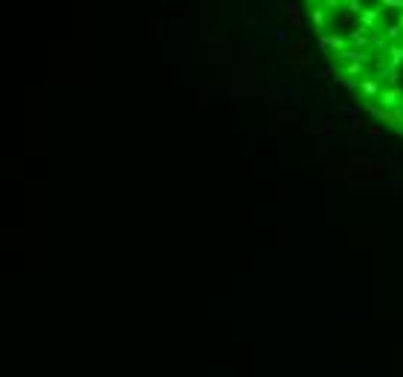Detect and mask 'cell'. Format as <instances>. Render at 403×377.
Here are the masks:
<instances>
[{
	"label": "cell",
	"mask_w": 403,
	"mask_h": 377,
	"mask_svg": "<svg viewBox=\"0 0 403 377\" xmlns=\"http://www.w3.org/2000/svg\"><path fill=\"white\" fill-rule=\"evenodd\" d=\"M377 102H380L386 110H395V108H401V102H403V90L401 87H386L383 93L377 96Z\"/></svg>",
	"instance_id": "cell-1"
},
{
	"label": "cell",
	"mask_w": 403,
	"mask_h": 377,
	"mask_svg": "<svg viewBox=\"0 0 403 377\" xmlns=\"http://www.w3.org/2000/svg\"><path fill=\"white\" fill-rule=\"evenodd\" d=\"M360 90L369 96V99H377V96L383 93V90H380V79H377V76H366V79L360 81Z\"/></svg>",
	"instance_id": "cell-2"
},
{
	"label": "cell",
	"mask_w": 403,
	"mask_h": 377,
	"mask_svg": "<svg viewBox=\"0 0 403 377\" xmlns=\"http://www.w3.org/2000/svg\"><path fill=\"white\" fill-rule=\"evenodd\" d=\"M357 18H360V27H363V29H377V18H380V9H363V12H360V15H357Z\"/></svg>",
	"instance_id": "cell-3"
},
{
	"label": "cell",
	"mask_w": 403,
	"mask_h": 377,
	"mask_svg": "<svg viewBox=\"0 0 403 377\" xmlns=\"http://www.w3.org/2000/svg\"><path fill=\"white\" fill-rule=\"evenodd\" d=\"M337 61H363V64H369L372 61V55H369V53H366V50H345V53H340V55H337Z\"/></svg>",
	"instance_id": "cell-4"
},
{
	"label": "cell",
	"mask_w": 403,
	"mask_h": 377,
	"mask_svg": "<svg viewBox=\"0 0 403 377\" xmlns=\"http://www.w3.org/2000/svg\"><path fill=\"white\" fill-rule=\"evenodd\" d=\"M348 38H351V44H357V50H366V47L372 44V32L363 29V27H360V29H351Z\"/></svg>",
	"instance_id": "cell-5"
},
{
	"label": "cell",
	"mask_w": 403,
	"mask_h": 377,
	"mask_svg": "<svg viewBox=\"0 0 403 377\" xmlns=\"http://www.w3.org/2000/svg\"><path fill=\"white\" fill-rule=\"evenodd\" d=\"M310 21H313V27H316V29H322V27H325V21H328V12H325L322 6H310Z\"/></svg>",
	"instance_id": "cell-6"
},
{
	"label": "cell",
	"mask_w": 403,
	"mask_h": 377,
	"mask_svg": "<svg viewBox=\"0 0 403 377\" xmlns=\"http://www.w3.org/2000/svg\"><path fill=\"white\" fill-rule=\"evenodd\" d=\"M403 64V44H395V47H389V67H401Z\"/></svg>",
	"instance_id": "cell-7"
},
{
	"label": "cell",
	"mask_w": 403,
	"mask_h": 377,
	"mask_svg": "<svg viewBox=\"0 0 403 377\" xmlns=\"http://www.w3.org/2000/svg\"><path fill=\"white\" fill-rule=\"evenodd\" d=\"M366 113H369V116H374V119H383V122H386V113H389V110H386L383 105H374V102H366Z\"/></svg>",
	"instance_id": "cell-8"
},
{
	"label": "cell",
	"mask_w": 403,
	"mask_h": 377,
	"mask_svg": "<svg viewBox=\"0 0 403 377\" xmlns=\"http://www.w3.org/2000/svg\"><path fill=\"white\" fill-rule=\"evenodd\" d=\"M345 76H357V79H360V76H366V64H363V61L348 64V67H345Z\"/></svg>",
	"instance_id": "cell-9"
},
{
	"label": "cell",
	"mask_w": 403,
	"mask_h": 377,
	"mask_svg": "<svg viewBox=\"0 0 403 377\" xmlns=\"http://www.w3.org/2000/svg\"><path fill=\"white\" fill-rule=\"evenodd\" d=\"M328 44H331V47H334V50H337V55H340V53H345V50H348V47H345V38H342V35H337V32H334V35H331V38H328Z\"/></svg>",
	"instance_id": "cell-10"
},
{
	"label": "cell",
	"mask_w": 403,
	"mask_h": 377,
	"mask_svg": "<svg viewBox=\"0 0 403 377\" xmlns=\"http://www.w3.org/2000/svg\"><path fill=\"white\" fill-rule=\"evenodd\" d=\"M386 44H389V38H383L377 29H372V44H369V47H372V50H383Z\"/></svg>",
	"instance_id": "cell-11"
},
{
	"label": "cell",
	"mask_w": 403,
	"mask_h": 377,
	"mask_svg": "<svg viewBox=\"0 0 403 377\" xmlns=\"http://www.w3.org/2000/svg\"><path fill=\"white\" fill-rule=\"evenodd\" d=\"M287 18H290V21H293V27H296V29H302V18H299V9H296V6H293V3H290V6H287Z\"/></svg>",
	"instance_id": "cell-12"
},
{
	"label": "cell",
	"mask_w": 403,
	"mask_h": 377,
	"mask_svg": "<svg viewBox=\"0 0 403 377\" xmlns=\"http://www.w3.org/2000/svg\"><path fill=\"white\" fill-rule=\"evenodd\" d=\"M345 9H348L351 15H360L366 6H363V0H345Z\"/></svg>",
	"instance_id": "cell-13"
},
{
	"label": "cell",
	"mask_w": 403,
	"mask_h": 377,
	"mask_svg": "<svg viewBox=\"0 0 403 377\" xmlns=\"http://www.w3.org/2000/svg\"><path fill=\"white\" fill-rule=\"evenodd\" d=\"M403 35V27L401 24H389V41H398Z\"/></svg>",
	"instance_id": "cell-14"
},
{
	"label": "cell",
	"mask_w": 403,
	"mask_h": 377,
	"mask_svg": "<svg viewBox=\"0 0 403 377\" xmlns=\"http://www.w3.org/2000/svg\"><path fill=\"white\" fill-rule=\"evenodd\" d=\"M308 3H313V6H322V3H325V0H308Z\"/></svg>",
	"instance_id": "cell-15"
},
{
	"label": "cell",
	"mask_w": 403,
	"mask_h": 377,
	"mask_svg": "<svg viewBox=\"0 0 403 377\" xmlns=\"http://www.w3.org/2000/svg\"><path fill=\"white\" fill-rule=\"evenodd\" d=\"M395 131H398V134H401V136H403V125H401V128H395Z\"/></svg>",
	"instance_id": "cell-16"
},
{
	"label": "cell",
	"mask_w": 403,
	"mask_h": 377,
	"mask_svg": "<svg viewBox=\"0 0 403 377\" xmlns=\"http://www.w3.org/2000/svg\"><path fill=\"white\" fill-rule=\"evenodd\" d=\"M398 24H401V27H403V12H401V18H398Z\"/></svg>",
	"instance_id": "cell-17"
}]
</instances>
